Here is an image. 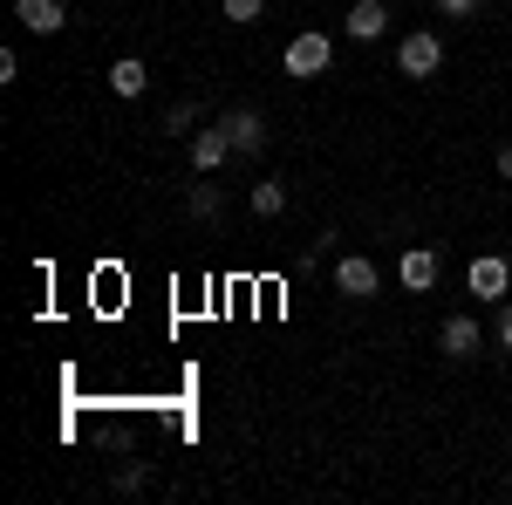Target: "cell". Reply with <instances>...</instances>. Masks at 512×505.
Listing matches in <instances>:
<instances>
[{"instance_id": "cell-1", "label": "cell", "mask_w": 512, "mask_h": 505, "mask_svg": "<svg viewBox=\"0 0 512 505\" xmlns=\"http://www.w3.org/2000/svg\"><path fill=\"white\" fill-rule=\"evenodd\" d=\"M287 76H301V82H315V76H328V62H335V41L321 35V28H308V35H294L287 41Z\"/></svg>"}, {"instance_id": "cell-2", "label": "cell", "mask_w": 512, "mask_h": 505, "mask_svg": "<svg viewBox=\"0 0 512 505\" xmlns=\"http://www.w3.org/2000/svg\"><path fill=\"white\" fill-rule=\"evenodd\" d=\"M396 69H403V76H437V69H444V41H437L431 28L403 35V48H396Z\"/></svg>"}, {"instance_id": "cell-3", "label": "cell", "mask_w": 512, "mask_h": 505, "mask_svg": "<svg viewBox=\"0 0 512 505\" xmlns=\"http://www.w3.org/2000/svg\"><path fill=\"white\" fill-rule=\"evenodd\" d=\"M219 130L233 137V157H260V151H267V123L253 117V110H226Z\"/></svg>"}, {"instance_id": "cell-4", "label": "cell", "mask_w": 512, "mask_h": 505, "mask_svg": "<svg viewBox=\"0 0 512 505\" xmlns=\"http://www.w3.org/2000/svg\"><path fill=\"white\" fill-rule=\"evenodd\" d=\"M465 280H472V294H478V301H506V287H512V267L499 260V253H478Z\"/></svg>"}, {"instance_id": "cell-5", "label": "cell", "mask_w": 512, "mask_h": 505, "mask_svg": "<svg viewBox=\"0 0 512 505\" xmlns=\"http://www.w3.org/2000/svg\"><path fill=\"white\" fill-rule=\"evenodd\" d=\"M14 21H21V28H35V35H62V28H69L62 0H14Z\"/></svg>"}, {"instance_id": "cell-6", "label": "cell", "mask_w": 512, "mask_h": 505, "mask_svg": "<svg viewBox=\"0 0 512 505\" xmlns=\"http://www.w3.org/2000/svg\"><path fill=\"white\" fill-rule=\"evenodd\" d=\"M335 294H349V301H369V294H376V260L349 253V260L335 267Z\"/></svg>"}, {"instance_id": "cell-7", "label": "cell", "mask_w": 512, "mask_h": 505, "mask_svg": "<svg viewBox=\"0 0 512 505\" xmlns=\"http://www.w3.org/2000/svg\"><path fill=\"white\" fill-rule=\"evenodd\" d=\"M226 157H233V137H226L219 123H212V130H198V137H192V164H198V178H205V171H219Z\"/></svg>"}, {"instance_id": "cell-8", "label": "cell", "mask_w": 512, "mask_h": 505, "mask_svg": "<svg viewBox=\"0 0 512 505\" xmlns=\"http://www.w3.org/2000/svg\"><path fill=\"white\" fill-rule=\"evenodd\" d=\"M437 349L458 355V362L478 355V314H451V321H444V335H437Z\"/></svg>"}, {"instance_id": "cell-9", "label": "cell", "mask_w": 512, "mask_h": 505, "mask_svg": "<svg viewBox=\"0 0 512 505\" xmlns=\"http://www.w3.org/2000/svg\"><path fill=\"white\" fill-rule=\"evenodd\" d=\"M403 287H410V294H431L437 287V253L431 246H410V253H403Z\"/></svg>"}, {"instance_id": "cell-10", "label": "cell", "mask_w": 512, "mask_h": 505, "mask_svg": "<svg viewBox=\"0 0 512 505\" xmlns=\"http://www.w3.org/2000/svg\"><path fill=\"white\" fill-rule=\"evenodd\" d=\"M383 28H390V7H383V0H355L349 7V35L355 41H376Z\"/></svg>"}, {"instance_id": "cell-11", "label": "cell", "mask_w": 512, "mask_h": 505, "mask_svg": "<svg viewBox=\"0 0 512 505\" xmlns=\"http://www.w3.org/2000/svg\"><path fill=\"white\" fill-rule=\"evenodd\" d=\"M144 82H151V69H144L137 55H117V62H110V89H117V96H144Z\"/></svg>"}, {"instance_id": "cell-12", "label": "cell", "mask_w": 512, "mask_h": 505, "mask_svg": "<svg viewBox=\"0 0 512 505\" xmlns=\"http://www.w3.org/2000/svg\"><path fill=\"white\" fill-rule=\"evenodd\" d=\"M253 212H260V219H280V212H287V185H274V178L253 185Z\"/></svg>"}, {"instance_id": "cell-13", "label": "cell", "mask_w": 512, "mask_h": 505, "mask_svg": "<svg viewBox=\"0 0 512 505\" xmlns=\"http://www.w3.org/2000/svg\"><path fill=\"white\" fill-rule=\"evenodd\" d=\"M226 21H239V28L260 21V0H226Z\"/></svg>"}, {"instance_id": "cell-14", "label": "cell", "mask_w": 512, "mask_h": 505, "mask_svg": "<svg viewBox=\"0 0 512 505\" xmlns=\"http://www.w3.org/2000/svg\"><path fill=\"white\" fill-rule=\"evenodd\" d=\"M192 212H198V219H212V212H219V192H212V185H198V192H192Z\"/></svg>"}, {"instance_id": "cell-15", "label": "cell", "mask_w": 512, "mask_h": 505, "mask_svg": "<svg viewBox=\"0 0 512 505\" xmlns=\"http://www.w3.org/2000/svg\"><path fill=\"white\" fill-rule=\"evenodd\" d=\"M499 349L512 355V301H506V308H499Z\"/></svg>"}, {"instance_id": "cell-16", "label": "cell", "mask_w": 512, "mask_h": 505, "mask_svg": "<svg viewBox=\"0 0 512 505\" xmlns=\"http://www.w3.org/2000/svg\"><path fill=\"white\" fill-rule=\"evenodd\" d=\"M444 14H478V0H437Z\"/></svg>"}, {"instance_id": "cell-17", "label": "cell", "mask_w": 512, "mask_h": 505, "mask_svg": "<svg viewBox=\"0 0 512 505\" xmlns=\"http://www.w3.org/2000/svg\"><path fill=\"white\" fill-rule=\"evenodd\" d=\"M499 178H506V185H512V144H506V151H499Z\"/></svg>"}]
</instances>
